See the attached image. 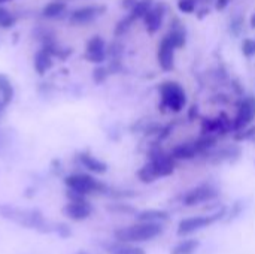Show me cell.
Masks as SVG:
<instances>
[{
  "instance_id": "1",
  "label": "cell",
  "mask_w": 255,
  "mask_h": 254,
  "mask_svg": "<svg viewBox=\"0 0 255 254\" xmlns=\"http://www.w3.org/2000/svg\"><path fill=\"white\" fill-rule=\"evenodd\" d=\"M0 216L6 220L15 222L25 229H33L40 234H54L55 223H49L39 210H24L13 205H0Z\"/></svg>"
},
{
  "instance_id": "2",
  "label": "cell",
  "mask_w": 255,
  "mask_h": 254,
  "mask_svg": "<svg viewBox=\"0 0 255 254\" xmlns=\"http://www.w3.org/2000/svg\"><path fill=\"white\" fill-rule=\"evenodd\" d=\"M158 94H160V105L158 109L164 112H173L179 114L185 105H187V93L184 87L176 81H164L158 85Z\"/></svg>"
},
{
  "instance_id": "3",
  "label": "cell",
  "mask_w": 255,
  "mask_h": 254,
  "mask_svg": "<svg viewBox=\"0 0 255 254\" xmlns=\"http://www.w3.org/2000/svg\"><path fill=\"white\" fill-rule=\"evenodd\" d=\"M163 234V226L161 223H149V222H139L137 225L128 226V228H121L114 232L115 240L121 243H146L151 241Z\"/></svg>"
},
{
  "instance_id": "4",
  "label": "cell",
  "mask_w": 255,
  "mask_h": 254,
  "mask_svg": "<svg viewBox=\"0 0 255 254\" xmlns=\"http://www.w3.org/2000/svg\"><path fill=\"white\" fill-rule=\"evenodd\" d=\"M64 184L67 190L75 192L82 196H90V195H106L109 193V187L94 178L93 175L88 174H72L64 178Z\"/></svg>"
},
{
  "instance_id": "5",
  "label": "cell",
  "mask_w": 255,
  "mask_h": 254,
  "mask_svg": "<svg viewBox=\"0 0 255 254\" xmlns=\"http://www.w3.org/2000/svg\"><path fill=\"white\" fill-rule=\"evenodd\" d=\"M148 162L151 163L157 178H164L175 172L176 160L170 153H166L163 148H160V145H152L148 151Z\"/></svg>"
},
{
  "instance_id": "6",
  "label": "cell",
  "mask_w": 255,
  "mask_h": 254,
  "mask_svg": "<svg viewBox=\"0 0 255 254\" xmlns=\"http://www.w3.org/2000/svg\"><path fill=\"white\" fill-rule=\"evenodd\" d=\"M227 214V208L221 207L218 211L209 214V216H203V217H190V219H185L179 223L178 226V235L179 237H184V235H190L193 232H197L200 229H205L208 226H212L214 223L223 220Z\"/></svg>"
},
{
  "instance_id": "7",
  "label": "cell",
  "mask_w": 255,
  "mask_h": 254,
  "mask_svg": "<svg viewBox=\"0 0 255 254\" xmlns=\"http://www.w3.org/2000/svg\"><path fill=\"white\" fill-rule=\"evenodd\" d=\"M66 196L69 199V204L63 208V214L67 219H70L73 222H82L93 214V207L87 201L85 196L78 195V193L70 192V190H67Z\"/></svg>"
},
{
  "instance_id": "8",
  "label": "cell",
  "mask_w": 255,
  "mask_h": 254,
  "mask_svg": "<svg viewBox=\"0 0 255 254\" xmlns=\"http://www.w3.org/2000/svg\"><path fill=\"white\" fill-rule=\"evenodd\" d=\"M230 132H233V120L226 112H221L215 118H202L200 135H215L218 138H223Z\"/></svg>"
},
{
  "instance_id": "9",
  "label": "cell",
  "mask_w": 255,
  "mask_h": 254,
  "mask_svg": "<svg viewBox=\"0 0 255 254\" xmlns=\"http://www.w3.org/2000/svg\"><path fill=\"white\" fill-rule=\"evenodd\" d=\"M106 9L108 7L105 4H87V6L76 7L69 13V22L72 25L90 24L97 18H100L103 13H106Z\"/></svg>"
},
{
  "instance_id": "10",
  "label": "cell",
  "mask_w": 255,
  "mask_h": 254,
  "mask_svg": "<svg viewBox=\"0 0 255 254\" xmlns=\"http://www.w3.org/2000/svg\"><path fill=\"white\" fill-rule=\"evenodd\" d=\"M255 118V97H242L233 118V132H239L251 126Z\"/></svg>"
},
{
  "instance_id": "11",
  "label": "cell",
  "mask_w": 255,
  "mask_h": 254,
  "mask_svg": "<svg viewBox=\"0 0 255 254\" xmlns=\"http://www.w3.org/2000/svg\"><path fill=\"white\" fill-rule=\"evenodd\" d=\"M166 13H167V4L164 1H154V4L142 18L145 24V30L149 34H155L163 25Z\"/></svg>"
},
{
  "instance_id": "12",
  "label": "cell",
  "mask_w": 255,
  "mask_h": 254,
  "mask_svg": "<svg viewBox=\"0 0 255 254\" xmlns=\"http://www.w3.org/2000/svg\"><path fill=\"white\" fill-rule=\"evenodd\" d=\"M215 198H218V190L211 184H202V186H197L193 190H190L184 196L182 202L185 207H196L199 204L214 201Z\"/></svg>"
},
{
  "instance_id": "13",
  "label": "cell",
  "mask_w": 255,
  "mask_h": 254,
  "mask_svg": "<svg viewBox=\"0 0 255 254\" xmlns=\"http://www.w3.org/2000/svg\"><path fill=\"white\" fill-rule=\"evenodd\" d=\"M241 154H242V148L239 145H226V147H221V148L215 147L214 150L206 153L203 157L206 160H209L212 165H220V163H224V162L235 163L236 160H239Z\"/></svg>"
},
{
  "instance_id": "14",
  "label": "cell",
  "mask_w": 255,
  "mask_h": 254,
  "mask_svg": "<svg viewBox=\"0 0 255 254\" xmlns=\"http://www.w3.org/2000/svg\"><path fill=\"white\" fill-rule=\"evenodd\" d=\"M85 60L93 64H102L108 58V46L102 36H93L85 46Z\"/></svg>"
},
{
  "instance_id": "15",
  "label": "cell",
  "mask_w": 255,
  "mask_h": 254,
  "mask_svg": "<svg viewBox=\"0 0 255 254\" xmlns=\"http://www.w3.org/2000/svg\"><path fill=\"white\" fill-rule=\"evenodd\" d=\"M175 45L172 43V40L164 36L158 46H157V60H158V66L164 70V72H170L175 67Z\"/></svg>"
},
{
  "instance_id": "16",
  "label": "cell",
  "mask_w": 255,
  "mask_h": 254,
  "mask_svg": "<svg viewBox=\"0 0 255 254\" xmlns=\"http://www.w3.org/2000/svg\"><path fill=\"white\" fill-rule=\"evenodd\" d=\"M76 160H78V163L82 168H85L91 174L102 175V174H106V171H108V165L103 160H100L96 156H93L90 151H81V153H78L76 154Z\"/></svg>"
},
{
  "instance_id": "17",
  "label": "cell",
  "mask_w": 255,
  "mask_h": 254,
  "mask_svg": "<svg viewBox=\"0 0 255 254\" xmlns=\"http://www.w3.org/2000/svg\"><path fill=\"white\" fill-rule=\"evenodd\" d=\"M187 34H188L187 33V27L184 25V22L179 18L175 16L170 21V28H169V33L166 36L172 40V43L175 45L176 49L185 46V43H187Z\"/></svg>"
},
{
  "instance_id": "18",
  "label": "cell",
  "mask_w": 255,
  "mask_h": 254,
  "mask_svg": "<svg viewBox=\"0 0 255 254\" xmlns=\"http://www.w3.org/2000/svg\"><path fill=\"white\" fill-rule=\"evenodd\" d=\"M54 64V54L49 48H46L45 45L34 54L33 58V67L36 70V73L39 75H45L48 70H51Z\"/></svg>"
},
{
  "instance_id": "19",
  "label": "cell",
  "mask_w": 255,
  "mask_h": 254,
  "mask_svg": "<svg viewBox=\"0 0 255 254\" xmlns=\"http://www.w3.org/2000/svg\"><path fill=\"white\" fill-rule=\"evenodd\" d=\"M170 154L175 160H193L199 156V151L196 148L194 141H191V142H184V144L176 145Z\"/></svg>"
},
{
  "instance_id": "20",
  "label": "cell",
  "mask_w": 255,
  "mask_h": 254,
  "mask_svg": "<svg viewBox=\"0 0 255 254\" xmlns=\"http://www.w3.org/2000/svg\"><path fill=\"white\" fill-rule=\"evenodd\" d=\"M103 249L108 254H145V250L140 247H134L128 243H108L103 244Z\"/></svg>"
},
{
  "instance_id": "21",
  "label": "cell",
  "mask_w": 255,
  "mask_h": 254,
  "mask_svg": "<svg viewBox=\"0 0 255 254\" xmlns=\"http://www.w3.org/2000/svg\"><path fill=\"white\" fill-rule=\"evenodd\" d=\"M66 9H67L66 1H63V0H52V1L46 3L42 7V16L48 18V19H55V18H60L66 12Z\"/></svg>"
},
{
  "instance_id": "22",
  "label": "cell",
  "mask_w": 255,
  "mask_h": 254,
  "mask_svg": "<svg viewBox=\"0 0 255 254\" xmlns=\"http://www.w3.org/2000/svg\"><path fill=\"white\" fill-rule=\"evenodd\" d=\"M139 222H149V223H164L170 219V214L164 210H145L136 214Z\"/></svg>"
},
{
  "instance_id": "23",
  "label": "cell",
  "mask_w": 255,
  "mask_h": 254,
  "mask_svg": "<svg viewBox=\"0 0 255 254\" xmlns=\"http://www.w3.org/2000/svg\"><path fill=\"white\" fill-rule=\"evenodd\" d=\"M15 96V90H13V84L9 79L7 75L0 73V100L4 103V106H7Z\"/></svg>"
},
{
  "instance_id": "24",
  "label": "cell",
  "mask_w": 255,
  "mask_h": 254,
  "mask_svg": "<svg viewBox=\"0 0 255 254\" xmlns=\"http://www.w3.org/2000/svg\"><path fill=\"white\" fill-rule=\"evenodd\" d=\"M154 4V0H139L137 3H136V6L131 9V10H128V13H127V16L134 22V21H137V19H142L143 18V15L149 10V7Z\"/></svg>"
},
{
  "instance_id": "25",
  "label": "cell",
  "mask_w": 255,
  "mask_h": 254,
  "mask_svg": "<svg viewBox=\"0 0 255 254\" xmlns=\"http://www.w3.org/2000/svg\"><path fill=\"white\" fill-rule=\"evenodd\" d=\"M199 240H185L173 247L172 254H193L199 249Z\"/></svg>"
},
{
  "instance_id": "26",
  "label": "cell",
  "mask_w": 255,
  "mask_h": 254,
  "mask_svg": "<svg viewBox=\"0 0 255 254\" xmlns=\"http://www.w3.org/2000/svg\"><path fill=\"white\" fill-rule=\"evenodd\" d=\"M137 178H139L143 184H151V183H154L155 180H158L149 162H146V163L137 171Z\"/></svg>"
},
{
  "instance_id": "27",
  "label": "cell",
  "mask_w": 255,
  "mask_h": 254,
  "mask_svg": "<svg viewBox=\"0 0 255 254\" xmlns=\"http://www.w3.org/2000/svg\"><path fill=\"white\" fill-rule=\"evenodd\" d=\"M15 22H16L15 13H12L3 4H0V28H12Z\"/></svg>"
},
{
  "instance_id": "28",
  "label": "cell",
  "mask_w": 255,
  "mask_h": 254,
  "mask_svg": "<svg viewBox=\"0 0 255 254\" xmlns=\"http://www.w3.org/2000/svg\"><path fill=\"white\" fill-rule=\"evenodd\" d=\"M244 24H245V18L242 15H235L229 22V33L235 37H239L244 31Z\"/></svg>"
},
{
  "instance_id": "29",
  "label": "cell",
  "mask_w": 255,
  "mask_h": 254,
  "mask_svg": "<svg viewBox=\"0 0 255 254\" xmlns=\"http://www.w3.org/2000/svg\"><path fill=\"white\" fill-rule=\"evenodd\" d=\"M123 52H124V46H123V43H121V42H118V40L112 42V43L109 45V48H108V57H109L111 60L121 61V58H123Z\"/></svg>"
},
{
  "instance_id": "30",
  "label": "cell",
  "mask_w": 255,
  "mask_h": 254,
  "mask_svg": "<svg viewBox=\"0 0 255 254\" xmlns=\"http://www.w3.org/2000/svg\"><path fill=\"white\" fill-rule=\"evenodd\" d=\"M134 22L126 15L124 18H121L118 22H117V25H115V30H114V34L117 36V37H120V36H123V34H126L128 30H130V27L133 25Z\"/></svg>"
},
{
  "instance_id": "31",
  "label": "cell",
  "mask_w": 255,
  "mask_h": 254,
  "mask_svg": "<svg viewBox=\"0 0 255 254\" xmlns=\"http://www.w3.org/2000/svg\"><path fill=\"white\" fill-rule=\"evenodd\" d=\"M109 75H111L109 67H105V66H102V64H97V67L93 70V81H94L96 84H103V82L108 79Z\"/></svg>"
},
{
  "instance_id": "32",
  "label": "cell",
  "mask_w": 255,
  "mask_h": 254,
  "mask_svg": "<svg viewBox=\"0 0 255 254\" xmlns=\"http://www.w3.org/2000/svg\"><path fill=\"white\" fill-rule=\"evenodd\" d=\"M108 210L115 214H137V211L127 204H111L108 205Z\"/></svg>"
},
{
  "instance_id": "33",
  "label": "cell",
  "mask_w": 255,
  "mask_h": 254,
  "mask_svg": "<svg viewBox=\"0 0 255 254\" xmlns=\"http://www.w3.org/2000/svg\"><path fill=\"white\" fill-rule=\"evenodd\" d=\"M199 0H178V9L182 13H193L197 9Z\"/></svg>"
},
{
  "instance_id": "34",
  "label": "cell",
  "mask_w": 255,
  "mask_h": 254,
  "mask_svg": "<svg viewBox=\"0 0 255 254\" xmlns=\"http://www.w3.org/2000/svg\"><path fill=\"white\" fill-rule=\"evenodd\" d=\"M54 234H57L60 238H70L72 229L66 223H55L54 225Z\"/></svg>"
},
{
  "instance_id": "35",
  "label": "cell",
  "mask_w": 255,
  "mask_h": 254,
  "mask_svg": "<svg viewBox=\"0 0 255 254\" xmlns=\"http://www.w3.org/2000/svg\"><path fill=\"white\" fill-rule=\"evenodd\" d=\"M242 52L245 57H253L255 55V39H244L242 42Z\"/></svg>"
},
{
  "instance_id": "36",
  "label": "cell",
  "mask_w": 255,
  "mask_h": 254,
  "mask_svg": "<svg viewBox=\"0 0 255 254\" xmlns=\"http://www.w3.org/2000/svg\"><path fill=\"white\" fill-rule=\"evenodd\" d=\"M242 211H244V204L241 202V201H238V202H235V205L232 207V210H230V214H229V222H232V220H235L238 216H241L242 214Z\"/></svg>"
},
{
  "instance_id": "37",
  "label": "cell",
  "mask_w": 255,
  "mask_h": 254,
  "mask_svg": "<svg viewBox=\"0 0 255 254\" xmlns=\"http://www.w3.org/2000/svg\"><path fill=\"white\" fill-rule=\"evenodd\" d=\"M196 118H199V106L197 105H191V108L188 109V120L190 121H196Z\"/></svg>"
},
{
  "instance_id": "38",
  "label": "cell",
  "mask_w": 255,
  "mask_h": 254,
  "mask_svg": "<svg viewBox=\"0 0 255 254\" xmlns=\"http://www.w3.org/2000/svg\"><path fill=\"white\" fill-rule=\"evenodd\" d=\"M232 0H215V9L217 10H224L229 4H230Z\"/></svg>"
},
{
  "instance_id": "39",
  "label": "cell",
  "mask_w": 255,
  "mask_h": 254,
  "mask_svg": "<svg viewBox=\"0 0 255 254\" xmlns=\"http://www.w3.org/2000/svg\"><path fill=\"white\" fill-rule=\"evenodd\" d=\"M139 0H123V3H121V6L126 9V10H131L134 6H136V3H137Z\"/></svg>"
},
{
  "instance_id": "40",
  "label": "cell",
  "mask_w": 255,
  "mask_h": 254,
  "mask_svg": "<svg viewBox=\"0 0 255 254\" xmlns=\"http://www.w3.org/2000/svg\"><path fill=\"white\" fill-rule=\"evenodd\" d=\"M208 13H209V9H208V7H205V9L199 10V15H197V16H199V18H203V16H205V15H208Z\"/></svg>"
},
{
  "instance_id": "41",
  "label": "cell",
  "mask_w": 255,
  "mask_h": 254,
  "mask_svg": "<svg viewBox=\"0 0 255 254\" xmlns=\"http://www.w3.org/2000/svg\"><path fill=\"white\" fill-rule=\"evenodd\" d=\"M4 108H6V106H4V103L0 100V117H1V115H3V112H4Z\"/></svg>"
},
{
  "instance_id": "42",
  "label": "cell",
  "mask_w": 255,
  "mask_h": 254,
  "mask_svg": "<svg viewBox=\"0 0 255 254\" xmlns=\"http://www.w3.org/2000/svg\"><path fill=\"white\" fill-rule=\"evenodd\" d=\"M251 27L255 28V12L253 13V16H251Z\"/></svg>"
},
{
  "instance_id": "43",
  "label": "cell",
  "mask_w": 255,
  "mask_h": 254,
  "mask_svg": "<svg viewBox=\"0 0 255 254\" xmlns=\"http://www.w3.org/2000/svg\"><path fill=\"white\" fill-rule=\"evenodd\" d=\"M7 1H10V0H0V4H4V3H7Z\"/></svg>"
},
{
  "instance_id": "44",
  "label": "cell",
  "mask_w": 255,
  "mask_h": 254,
  "mask_svg": "<svg viewBox=\"0 0 255 254\" xmlns=\"http://www.w3.org/2000/svg\"><path fill=\"white\" fill-rule=\"evenodd\" d=\"M76 254H88V253H87V252H82V250H81V252H78Z\"/></svg>"
},
{
  "instance_id": "45",
  "label": "cell",
  "mask_w": 255,
  "mask_h": 254,
  "mask_svg": "<svg viewBox=\"0 0 255 254\" xmlns=\"http://www.w3.org/2000/svg\"><path fill=\"white\" fill-rule=\"evenodd\" d=\"M1 144H3V139H1V133H0V147H1Z\"/></svg>"
},
{
  "instance_id": "46",
  "label": "cell",
  "mask_w": 255,
  "mask_h": 254,
  "mask_svg": "<svg viewBox=\"0 0 255 254\" xmlns=\"http://www.w3.org/2000/svg\"><path fill=\"white\" fill-rule=\"evenodd\" d=\"M202 1H208V0H202Z\"/></svg>"
}]
</instances>
